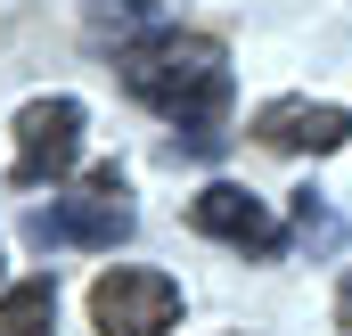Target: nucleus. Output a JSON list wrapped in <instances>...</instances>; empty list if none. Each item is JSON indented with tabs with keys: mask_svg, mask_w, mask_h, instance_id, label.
<instances>
[{
	"mask_svg": "<svg viewBox=\"0 0 352 336\" xmlns=\"http://www.w3.org/2000/svg\"><path fill=\"white\" fill-rule=\"evenodd\" d=\"M90 320L98 336H164L180 320V287L164 271H98V287H90Z\"/></svg>",
	"mask_w": 352,
	"mask_h": 336,
	"instance_id": "nucleus-3",
	"label": "nucleus"
},
{
	"mask_svg": "<svg viewBox=\"0 0 352 336\" xmlns=\"http://www.w3.org/2000/svg\"><path fill=\"white\" fill-rule=\"evenodd\" d=\"M0 336H58V287L41 271L0 295Z\"/></svg>",
	"mask_w": 352,
	"mask_h": 336,
	"instance_id": "nucleus-7",
	"label": "nucleus"
},
{
	"mask_svg": "<svg viewBox=\"0 0 352 336\" xmlns=\"http://www.w3.org/2000/svg\"><path fill=\"white\" fill-rule=\"evenodd\" d=\"M33 238H41V246H50V238H58V246H123V238H131V189H123V172L98 165L74 197H58V213L33 222Z\"/></svg>",
	"mask_w": 352,
	"mask_h": 336,
	"instance_id": "nucleus-2",
	"label": "nucleus"
},
{
	"mask_svg": "<svg viewBox=\"0 0 352 336\" xmlns=\"http://www.w3.org/2000/svg\"><path fill=\"white\" fill-rule=\"evenodd\" d=\"M344 132H352L344 107H311V98H270L254 115V140L278 156H328V148H344Z\"/></svg>",
	"mask_w": 352,
	"mask_h": 336,
	"instance_id": "nucleus-6",
	"label": "nucleus"
},
{
	"mask_svg": "<svg viewBox=\"0 0 352 336\" xmlns=\"http://www.w3.org/2000/svg\"><path fill=\"white\" fill-rule=\"evenodd\" d=\"M74 156H82V107L74 98H33L16 115V165H8V180L41 189V180L74 172Z\"/></svg>",
	"mask_w": 352,
	"mask_h": 336,
	"instance_id": "nucleus-4",
	"label": "nucleus"
},
{
	"mask_svg": "<svg viewBox=\"0 0 352 336\" xmlns=\"http://www.w3.org/2000/svg\"><path fill=\"white\" fill-rule=\"evenodd\" d=\"M123 90L140 98V107H156L164 123L188 132V148H221V107H230V50L221 41H205V33H148V41H131L123 58Z\"/></svg>",
	"mask_w": 352,
	"mask_h": 336,
	"instance_id": "nucleus-1",
	"label": "nucleus"
},
{
	"mask_svg": "<svg viewBox=\"0 0 352 336\" xmlns=\"http://www.w3.org/2000/svg\"><path fill=\"white\" fill-rule=\"evenodd\" d=\"M188 222H197L205 238L238 246V254H278V222H270V205L254 197V189H238V180L197 189V197H188Z\"/></svg>",
	"mask_w": 352,
	"mask_h": 336,
	"instance_id": "nucleus-5",
	"label": "nucleus"
},
{
	"mask_svg": "<svg viewBox=\"0 0 352 336\" xmlns=\"http://www.w3.org/2000/svg\"><path fill=\"white\" fill-rule=\"evenodd\" d=\"M336 320H344V328H352V279H344V295H336Z\"/></svg>",
	"mask_w": 352,
	"mask_h": 336,
	"instance_id": "nucleus-8",
	"label": "nucleus"
}]
</instances>
